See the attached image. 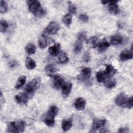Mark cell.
<instances>
[{
  "instance_id": "6da1fadb",
  "label": "cell",
  "mask_w": 133,
  "mask_h": 133,
  "mask_svg": "<svg viewBox=\"0 0 133 133\" xmlns=\"http://www.w3.org/2000/svg\"><path fill=\"white\" fill-rule=\"evenodd\" d=\"M27 3L29 10L35 16L42 17L46 14V10L41 6L39 1L35 0L28 1Z\"/></svg>"
},
{
  "instance_id": "7a4b0ae2",
  "label": "cell",
  "mask_w": 133,
  "mask_h": 133,
  "mask_svg": "<svg viewBox=\"0 0 133 133\" xmlns=\"http://www.w3.org/2000/svg\"><path fill=\"white\" fill-rule=\"evenodd\" d=\"M25 123L22 121L9 122L7 124V131L8 132H21L24 131Z\"/></svg>"
},
{
  "instance_id": "3957f363",
  "label": "cell",
  "mask_w": 133,
  "mask_h": 133,
  "mask_svg": "<svg viewBox=\"0 0 133 133\" xmlns=\"http://www.w3.org/2000/svg\"><path fill=\"white\" fill-rule=\"evenodd\" d=\"M41 85V78L39 77L32 79L26 85L24 90L28 94H32L38 89Z\"/></svg>"
},
{
  "instance_id": "277c9868",
  "label": "cell",
  "mask_w": 133,
  "mask_h": 133,
  "mask_svg": "<svg viewBox=\"0 0 133 133\" xmlns=\"http://www.w3.org/2000/svg\"><path fill=\"white\" fill-rule=\"evenodd\" d=\"M60 29V25L58 23L56 22H51L46 28V32L49 34H55L59 31Z\"/></svg>"
},
{
  "instance_id": "5b68a950",
  "label": "cell",
  "mask_w": 133,
  "mask_h": 133,
  "mask_svg": "<svg viewBox=\"0 0 133 133\" xmlns=\"http://www.w3.org/2000/svg\"><path fill=\"white\" fill-rule=\"evenodd\" d=\"M107 120L105 119L95 118L93 120L92 130L91 132H95L97 130L102 128L105 124Z\"/></svg>"
},
{
  "instance_id": "8992f818",
  "label": "cell",
  "mask_w": 133,
  "mask_h": 133,
  "mask_svg": "<svg viewBox=\"0 0 133 133\" xmlns=\"http://www.w3.org/2000/svg\"><path fill=\"white\" fill-rule=\"evenodd\" d=\"M91 74V70L90 68H83L82 71L81 73L78 77L79 80L82 81H87L89 80Z\"/></svg>"
},
{
  "instance_id": "52a82bcc",
  "label": "cell",
  "mask_w": 133,
  "mask_h": 133,
  "mask_svg": "<svg viewBox=\"0 0 133 133\" xmlns=\"http://www.w3.org/2000/svg\"><path fill=\"white\" fill-rule=\"evenodd\" d=\"M127 99L128 98L127 96L124 92H121L116 97L115 99V102L118 106L124 107Z\"/></svg>"
},
{
  "instance_id": "ba28073f",
  "label": "cell",
  "mask_w": 133,
  "mask_h": 133,
  "mask_svg": "<svg viewBox=\"0 0 133 133\" xmlns=\"http://www.w3.org/2000/svg\"><path fill=\"white\" fill-rule=\"evenodd\" d=\"M64 83L63 77L59 74H55L53 76L52 84L53 86L57 89H59Z\"/></svg>"
},
{
  "instance_id": "9c48e42d",
  "label": "cell",
  "mask_w": 133,
  "mask_h": 133,
  "mask_svg": "<svg viewBox=\"0 0 133 133\" xmlns=\"http://www.w3.org/2000/svg\"><path fill=\"white\" fill-rule=\"evenodd\" d=\"M29 97L26 93L25 92H20L17 94L15 97V99L17 103L19 104H26L28 101Z\"/></svg>"
},
{
  "instance_id": "30bf717a",
  "label": "cell",
  "mask_w": 133,
  "mask_h": 133,
  "mask_svg": "<svg viewBox=\"0 0 133 133\" xmlns=\"http://www.w3.org/2000/svg\"><path fill=\"white\" fill-rule=\"evenodd\" d=\"M61 45L59 43H56L52 46H50L48 48L49 54L54 57L57 56L60 52Z\"/></svg>"
},
{
  "instance_id": "8fae6325",
  "label": "cell",
  "mask_w": 133,
  "mask_h": 133,
  "mask_svg": "<svg viewBox=\"0 0 133 133\" xmlns=\"http://www.w3.org/2000/svg\"><path fill=\"white\" fill-rule=\"evenodd\" d=\"M86 105V100L84 98L79 97L76 99L74 102V107L75 109L78 111L84 109Z\"/></svg>"
},
{
  "instance_id": "7c38bea8",
  "label": "cell",
  "mask_w": 133,
  "mask_h": 133,
  "mask_svg": "<svg viewBox=\"0 0 133 133\" xmlns=\"http://www.w3.org/2000/svg\"><path fill=\"white\" fill-rule=\"evenodd\" d=\"M45 74L50 77H52L55 75L57 72V69L55 65L51 64H47L45 67Z\"/></svg>"
},
{
  "instance_id": "4fadbf2b",
  "label": "cell",
  "mask_w": 133,
  "mask_h": 133,
  "mask_svg": "<svg viewBox=\"0 0 133 133\" xmlns=\"http://www.w3.org/2000/svg\"><path fill=\"white\" fill-rule=\"evenodd\" d=\"M72 85L70 82H64L61 86V90L62 94L65 96H68L71 92Z\"/></svg>"
},
{
  "instance_id": "5bb4252c",
  "label": "cell",
  "mask_w": 133,
  "mask_h": 133,
  "mask_svg": "<svg viewBox=\"0 0 133 133\" xmlns=\"http://www.w3.org/2000/svg\"><path fill=\"white\" fill-rule=\"evenodd\" d=\"M110 44L108 42V41L105 38H103L98 43L97 45L98 49L100 52H103L110 47Z\"/></svg>"
},
{
  "instance_id": "9a60e30c",
  "label": "cell",
  "mask_w": 133,
  "mask_h": 133,
  "mask_svg": "<svg viewBox=\"0 0 133 133\" xmlns=\"http://www.w3.org/2000/svg\"><path fill=\"white\" fill-rule=\"evenodd\" d=\"M117 72V70L111 64L106 65V68L104 71L107 77H111L113 76Z\"/></svg>"
},
{
  "instance_id": "2e32d148",
  "label": "cell",
  "mask_w": 133,
  "mask_h": 133,
  "mask_svg": "<svg viewBox=\"0 0 133 133\" xmlns=\"http://www.w3.org/2000/svg\"><path fill=\"white\" fill-rule=\"evenodd\" d=\"M116 1H110L108 5L109 11L110 14L116 15L118 11V6Z\"/></svg>"
},
{
  "instance_id": "e0dca14e",
  "label": "cell",
  "mask_w": 133,
  "mask_h": 133,
  "mask_svg": "<svg viewBox=\"0 0 133 133\" xmlns=\"http://www.w3.org/2000/svg\"><path fill=\"white\" fill-rule=\"evenodd\" d=\"M123 42V37L119 34L113 35L110 38L111 44L113 45H118L121 44Z\"/></svg>"
},
{
  "instance_id": "ac0fdd59",
  "label": "cell",
  "mask_w": 133,
  "mask_h": 133,
  "mask_svg": "<svg viewBox=\"0 0 133 133\" xmlns=\"http://www.w3.org/2000/svg\"><path fill=\"white\" fill-rule=\"evenodd\" d=\"M132 52L129 50H124L119 55V59L122 61H126L132 58Z\"/></svg>"
},
{
  "instance_id": "d6986e66",
  "label": "cell",
  "mask_w": 133,
  "mask_h": 133,
  "mask_svg": "<svg viewBox=\"0 0 133 133\" xmlns=\"http://www.w3.org/2000/svg\"><path fill=\"white\" fill-rule=\"evenodd\" d=\"M72 125V121L71 119H63L61 123V127L64 131L69 130Z\"/></svg>"
},
{
  "instance_id": "ffe728a7",
  "label": "cell",
  "mask_w": 133,
  "mask_h": 133,
  "mask_svg": "<svg viewBox=\"0 0 133 133\" xmlns=\"http://www.w3.org/2000/svg\"><path fill=\"white\" fill-rule=\"evenodd\" d=\"M25 66L29 70H33L35 68L36 64L35 61L30 57H27L25 60Z\"/></svg>"
},
{
  "instance_id": "44dd1931",
  "label": "cell",
  "mask_w": 133,
  "mask_h": 133,
  "mask_svg": "<svg viewBox=\"0 0 133 133\" xmlns=\"http://www.w3.org/2000/svg\"><path fill=\"white\" fill-rule=\"evenodd\" d=\"M58 112V108L56 105H51L49 108L46 116H48L52 118H55V116L57 115Z\"/></svg>"
},
{
  "instance_id": "7402d4cb",
  "label": "cell",
  "mask_w": 133,
  "mask_h": 133,
  "mask_svg": "<svg viewBox=\"0 0 133 133\" xmlns=\"http://www.w3.org/2000/svg\"><path fill=\"white\" fill-rule=\"evenodd\" d=\"M38 44L41 48L44 49L46 47L47 45V39L45 35L42 34L38 39Z\"/></svg>"
},
{
  "instance_id": "603a6c76",
  "label": "cell",
  "mask_w": 133,
  "mask_h": 133,
  "mask_svg": "<svg viewBox=\"0 0 133 133\" xmlns=\"http://www.w3.org/2000/svg\"><path fill=\"white\" fill-rule=\"evenodd\" d=\"M98 43L99 42H98V38L95 36L91 37L87 41V44H88V46L90 48H92L97 47Z\"/></svg>"
},
{
  "instance_id": "cb8c5ba5",
  "label": "cell",
  "mask_w": 133,
  "mask_h": 133,
  "mask_svg": "<svg viewBox=\"0 0 133 133\" xmlns=\"http://www.w3.org/2000/svg\"><path fill=\"white\" fill-rule=\"evenodd\" d=\"M25 50L29 55L34 54L36 51V47L34 44L30 43L26 45Z\"/></svg>"
},
{
  "instance_id": "d4e9b609",
  "label": "cell",
  "mask_w": 133,
  "mask_h": 133,
  "mask_svg": "<svg viewBox=\"0 0 133 133\" xmlns=\"http://www.w3.org/2000/svg\"><path fill=\"white\" fill-rule=\"evenodd\" d=\"M26 82V76L24 75L20 76L16 83L15 88L16 89H19L23 86Z\"/></svg>"
},
{
  "instance_id": "484cf974",
  "label": "cell",
  "mask_w": 133,
  "mask_h": 133,
  "mask_svg": "<svg viewBox=\"0 0 133 133\" xmlns=\"http://www.w3.org/2000/svg\"><path fill=\"white\" fill-rule=\"evenodd\" d=\"M116 82L114 79L109 78L104 81V85L108 88H112L115 86Z\"/></svg>"
},
{
  "instance_id": "4316f807",
  "label": "cell",
  "mask_w": 133,
  "mask_h": 133,
  "mask_svg": "<svg viewBox=\"0 0 133 133\" xmlns=\"http://www.w3.org/2000/svg\"><path fill=\"white\" fill-rule=\"evenodd\" d=\"M82 48H83L82 42L77 39V41H76V42L74 44V48H73V51H74V53H75V54L79 53L81 51Z\"/></svg>"
},
{
  "instance_id": "83f0119b",
  "label": "cell",
  "mask_w": 133,
  "mask_h": 133,
  "mask_svg": "<svg viewBox=\"0 0 133 133\" xmlns=\"http://www.w3.org/2000/svg\"><path fill=\"white\" fill-rule=\"evenodd\" d=\"M58 59L61 63H66L69 60V58L66 54L64 51H61L59 53Z\"/></svg>"
},
{
  "instance_id": "f1b7e54d",
  "label": "cell",
  "mask_w": 133,
  "mask_h": 133,
  "mask_svg": "<svg viewBox=\"0 0 133 133\" xmlns=\"http://www.w3.org/2000/svg\"><path fill=\"white\" fill-rule=\"evenodd\" d=\"M43 122L47 126L49 127H52L55 124V118L46 116L43 119Z\"/></svg>"
},
{
  "instance_id": "f546056e",
  "label": "cell",
  "mask_w": 133,
  "mask_h": 133,
  "mask_svg": "<svg viewBox=\"0 0 133 133\" xmlns=\"http://www.w3.org/2000/svg\"><path fill=\"white\" fill-rule=\"evenodd\" d=\"M106 78H107V77H106L105 73L103 71H99L97 73L96 78H97V81L99 83H101V82L104 81Z\"/></svg>"
},
{
  "instance_id": "4dcf8cb0",
  "label": "cell",
  "mask_w": 133,
  "mask_h": 133,
  "mask_svg": "<svg viewBox=\"0 0 133 133\" xmlns=\"http://www.w3.org/2000/svg\"><path fill=\"white\" fill-rule=\"evenodd\" d=\"M72 20V19L71 15L69 14H68L63 16L62 20L64 23V24H65L67 26H69L71 24Z\"/></svg>"
},
{
  "instance_id": "1f68e13d",
  "label": "cell",
  "mask_w": 133,
  "mask_h": 133,
  "mask_svg": "<svg viewBox=\"0 0 133 133\" xmlns=\"http://www.w3.org/2000/svg\"><path fill=\"white\" fill-rule=\"evenodd\" d=\"M7 3L4 1H1L0 2V12L2 14H5L8 11Z\"/></svg>"
},
{
  "instance_id": "d6a6232c",
  "label": "cell",
  "mask_w": 133,
  "mask_h": 133,
  "mask_svg": "<svg viewBox=\"0 0 133 133\" xmlns=\"http://www.w3.org/2000/svg\"><path fill=\"white\" fill-rule=\"evenodd\" d=\"M8 28V23L6 20H2L0 23V31L2 33H5Z\"/></svg>"
},
{
  "instance_id": "836d02e7",
  "label": "cell",
  "mask_w": 133,
  "mask_h": 133,
  "mask_svg": "<svg viewBox=\"0 0 133 133\" xmlns=\"http://www.w3.org/2000/svg\"><path fill=\"white\" fill-rule=\"evenodd\" d=\"M68 9H69V11L70 14H75L76 12V6L72 4L71 2H69V7H68Z\"/></svg>"
},
{
  "instance_id": "e575fe53",
  "label": "cell",
  "mask_w": 133,
  "mask_h": 133,
  "mask_svg": "<svg viewBox=\"0 0 133 133\" xmlns=\"http://www.w3.org/2000/svg\"><path fill=\"white\" fill-rule=\"evenodd\" d=\"M86 33L85 32L82 31V32H79L78 34L77 40L83 42L84 41H85L86 39Z\"/></svg>"
},
{
  "instance_id": "d590c367",
  "label": "cell",
  "mask_w": 133,
  "mask_h": 133,
  "mask_svg": "<svg viewBox=\"0 0 133 133\" xmlns=\"http://www.w3.org/2000/svg\"><path fill=\"white\" fill-rule=\"evenodd\" d=\"M133 106V102H132V97H130V98H129L127 100V102L124 106V107H126L128 109H131L132 108Z\"/></svg>"
},
{
  "instance_id": "8d00e7d4",
  "label": "cell",
  "mask_w": 133,
  "mask_h": 133,
  "mask_svg": "<svg viewBox=\"0 0 133 133\" xmlns=\"http://www.w3.org/2000/svg\"><path fill=\"white\" fill-rule=\"evenodd\" d=\"M79 19L84 22H86L88 21L89 17L87 15L85 14H81L79 16Z\"/></svg>"
},
{
  "instance_id": "74e56055",
  "label": "cell",
  "mask_w": 133,
  "mask_h": 133,
  "mask_svg": "<svg viewBox=\"0 0 133 133\" xmlns=\"http://www.w3.org/2000/svg\"><path fill=\"white\" fill-rule=\"evenodd\" d=\"M83 59L85 62H88L90 60V55H89V54L87 52L85 53L84 55L83 56Z\"/></svg>"
},
{
  "instance_id": "f35d334b",
  "label": "cell",
  "mask_w": 133,
  "mask_h": 133,
  "mask_svg": "<svg viewBox=\"0 0 133 133\" xmlns=\"http://www.w3.org/2000/svg\"><path fill=\"white\" fill-rule=\"evenodd\" d=\"M18 65V62L16 60H12L9 62V66L10 68H14Z\"/></svg>"
},
{
  "instance_id": "ab89813d",
  "label": "cell",
  "mask_w": 133,
  "mask_h": 133,
  "mask_svg": "<svg viewBox=\"0 0 133 133\" xmlns=\"http://www.w3.org/2000/svg\"><path fill=\"white\" fill-rule=\"evenodd\" d=\"M129 130H128V129L127 128H120L118 129V132H128Z\"/></svg>"
},
{
  "instance_id": "60d3db41",
  "label": "cell",
  "mask_w": 133,
  "mask_h": 133,
  "mask_svg": "<svg viewBox=\"0 0 133 133\" xmlns=\"http://www.w3.org/2000/svg\"><path fill=\"white\" fill-rule=\"evenodd\" d=\"M109 2H110V1H101V3H102V4H106L107 3H109Z\"/></svg>"
}]
</instances>
